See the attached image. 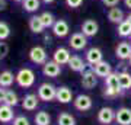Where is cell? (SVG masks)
Returning a JSON list of instances; mask_svg holds the SVG:
<instances>
[{
	"mask_svg": "<svg viewBox=\"0 0 131 125\" xmlns=\"http://www.w3.org/2000/svg\"><path fill=\"white\" fill-rule=\"evenodd\" d=\"M16 83L20 86V87L28 89L31 86H34L35 83V73H34L31 69H20L16 74Z\"/></svg>",
	"mask_w": 131,
	"mask_h": 125,
	"instance_id": "1",
	"label": "cell"
},
{
	"mask_svg": "<svg viewBox=\"0 0 131 125\" xmlns=\"http://www.w3.org/2000/svg\"><path fill=\"white\" fill-rule=\"evenodd\" d=\"M38 96L44 102H51L57 96V87L51 83H42L38 87Z\"/></svg>",
	"mask_w": 131,
	"mask_h": 125,
	"instance_id": "2",
	"label": "cell"
},
{
	"mask_svg": "<svg viewBox=\"0 0 131 125\" xmlns=\"http://www.w3.org/2000/svg\"><path fill=\"white\" fill-rule=\"evenodd\" d=\"M29 60L32 61L34 64L44 65L47 63V51H45V48L41 45L32 47L31 51H29Z\"/></svg>",
	"mask_w": 131,
	"mask_h": 125,
	"instance_id": "3",
	"label": "cell"
},
{
	"mask_svg": "<svg viewBox=\"0 0 131 125\" xmlns=\"http://www.w3.org/2000/svg\"><path fill=\"white\" fill-rule=\"evenodd\" d=\"M80 82H82V86L84 89H93L98 84V76L93 71L92 65H90V69H86L84 71H82V80Z\"/></svg>",
	"mask_w": 131,
	"mask_h": 125,
	"instance_id": "4",
	"label": "cell"
},
{
	"mask_svg": "<svg viewBox=\"0 0 131 125\" xmlns=\"http://www.w3.org/2000/svg\"><path fill=\"white\" fill-rule=\"evenodd\" d=\"M69 45H70L73 50H76V51H80V50H83L84 47L88 45V37H86L83 32L71 33L70 41H69Z\"/></svg>",
	"mask_w": 131,
	"mask_h": 125,
	"instance_id": "5",
	"label": "cell"
},
{
	"mask_svg": "<svg viewBox=\"0 0 131 125\" xmlns=\"http://www.w3.org/2000/svg\"><path fill=\"white\" fill-rule=\"evenodd\" d=\"M42 73H44V76H47V77H51V79H56V77H58L61 73V67L58 63H56V61H47L45 64L42 65Z\"/></svg>",
	"mask_w": 131,
	"mask_h": 125,
	"instance_id": "6",
	"label": "cell"
},
{
	"mask_svg": "<svg viewBox=\"0 0 131 125\" xmlns=\"http://www.w3.org/2000/svg\"><path fill=\"white\" fill-rule=\"evenodd\" d=\"M52 33L56 35L57 38H66L70 32V26H69V23L66 22L64 19H58L56 20V23L52 25Z\"/></svg>",
	"mask_w": 131,
	"mask_h": 125,
	"instance_id": "7",
	"label": "cell"
},
{
	"mask_svg": "<svg viewBox=\"0 0 131 125\" xmlns=\"http://www.w3.org/2000/svg\"><path fill=\"white\" fill-rule=\"evenodd\" d=\"M70 57H71L70 50L69 48H64V47H60V48H57L56 51H54L52 60L56 61V63H58L60 65H63V64H69Z\"/></svg>",
	"mask_w": 131,
	"mask_h": 125,
	"instance_id": "8",
	"label": "cell"
},
{
	"mask_svg": "<svg viewBox=\"0 0 131 125\" xmlns=\"http://www.w3.org/2000/svg\"><path fill=\"white\" fill-rule=\"evenodd\" d=\"M98 121L102 125H109L112 121H115V111L112 108H102L98 112Z\"/></svg>",
	"mask_w": 131,
	"mask_h": 125,
	"instance_id": "9",
	"label": "cell"
},
{
	"mask_svg": "<svg viewBox=\"0 0 131 125\" xmlns=\"http://www.w3.org/2000/svg\"><path fill=\"white\" fill-rule=\"evenodd\" d=\"M73 103H74L76 109H77V111H82V112L89 111L90 108H92V99H90V96H88V95H79V96H76Z\"/></svg>",
	"mask_w": 131,
	"mask_h": 125,
	"instance_id": "10",
	"label": "cell"
},
{
	"mask_svg": "<svg viewBox=\"0 0 131 125\" xmlns=\"http://www.w3.org/2000/svg\"><path fill=\"white\" fill-rule=\"evenodd\" d=\"M98 31H99V25H98L96 20H93V19H86V20L82 23V32H83L88 38L95 37V35L98 33Z\"/></svg>",
	"mask_w": 131,
	"mask_h": 125,
	"instance_id": "11",
	"label": "cell"
},
{
	"mask_svg": "<svg viewBox=\"0 0 131 125\" xmlns=\"http://www.w3.org/2000/svg\"><path fill=\"white\" fill-rule=\"evenodd\" d=\"M115 55L119 58V60H130L131 57V44L127 41L119 42L115 48Z\"/></svg>",
	"mask_w": 131,
	"mask_h": 125,
	"instance_id": "12",
	"label": "cell"
},
{
	"mask_svg": "<svg viewBox=\"0 0 131 125\" xmlns=\"http://www.w3.org/2000/svg\"><path fill=\"white\" fill-rule=\"evenodd\" d=\"M115 121L119 125H131V109L130 108H119L115 112Z\"/></svg>",
	"mask_w": 131,
	"mask_h": 125,
	"instance_id": "13",
	"label": "cell"
},
{
	"mask_svg": "<svg viewBox=\"0 0 131 125\" xmlns=\"http://www.w3.org/2000/svg\"><path fill=\"white\" fill-rule=\"evenodd\" d=\"M39 103V96L35 93H28L25 95L24 100H22V108L25 111H35Z\"/></svg>",
	"mask_w": 131,
	"mask_h": 125,
	"instance_id": "14",
	"label": "cell"
},
{
	"mask_svg": "<svg viewBox=\"0 0 131 125\" xmlns=\"http://www.w3.org/2000/svg\"><path fill=\"white\" fill-rule=\"evenodd\" d=\"M102 60H103V54L99 48H96V47H92V48H89V50L86 51V61H88V64L95 65Z\"/></svg>",
	"mask_w": 131,
	"mask_h": 125,
	"instance_id": "15",
	"label": "cell"
},
{
	"mask_svg": "<svg viewBox=\"0 0 131 125\" xmlns=\"http://www.w3.org/2000/svg\"><path fill=\"white\" fill-rule=\"evenodd\" d=\"M69 67H70L71 71H76V73H82L88 69L86 63L83 61V58L79 55H71L70 60H69Z\"/></svg>",
	"mask_w": 131,
	"mask_h": 125,
	"instance_id": "16",
	"label": "cell"
},
{
	"mask_svg": "<svg viewBox=\"0 0 131 125\" xmlns=\"http://www.w3.org/2000/svg\"><path fill=\"white\" fill-rule=\"evenodd\" d=\"M92 69H93V71L96 73V76L98 77H106L108 74H111L112 73V69H111V64L108 63V61H99L98 64H95L92 65Z\"/></svg>",
	"mask_w": 131,
	"mask_h": 125,
	"instance_id": "17",
	"label": "cell"
},
{
	"mask_svg": "<svg viewBox=\"0 0 131 125\" xmlns=\"http://www.w3.org/2000/svg\"><path fill=\"white\" fill-rule=\"evenodd\" d=\"M15 112L13 106H9L6 103L0 105V122H12L15 119Z\"/></svg>",
	"mask_w": 131,
	"mask_h": 125,
	"instance_id": "18",
	"label": "cell"
},
{
	"mask_svg": "<svg viewBox=\"0 0 131 125\" xmlns=\"http://www.w3.org/2000/svg\"><path fill=\"white\" fill-rule=\"evenodd\" d=\"M56 99L58 100L60 103H69L73 100V93L69 87H66V86H61V87L57 89V96Z\"/></svg>",
	"mask_w": 131,
	"mask_h": 125,
	"instance_id": "19",
	"label": "cell"
},
{
	"mask_svg": "<svg viewBox=\"0 0 131 125\" xmlns=\"http://www.w3.org/2000/svg\"><path fill=\"white\" fill-rule=\"evenodd\" d=\"M13 82H16V76L9 70H5L0 73V87H10Z\"/></svg>",
	"mask_w": 131,
	"mask_h": 125,
	"instance_id": "20",
	"label": "cell"
},
{
	"mask_svg": "<svg viewBox=\"0 0 131 125\" xmlns=\"http://www.w3.org/2000/svg\"><path fill=\"white\" fill-rule=\"evenodd\" d=\"M108 19H109V22L112 23H121L122 20H125L124 19V12H122L119 7H111V9L108 10Z\"/></svg>",
	"mask_w": 131,
	"mask_h": 125,
	"instance_id": "21",
	"label": "cell"
},
{
	"mask_svg": "<svg viewBox=\"0 0 131 125\" xmlns=\"http://www.w3.org/2000/svg\"><path fill=\"white\" fill-rule=\"evenodd\" d=\"M29 29H31L34 33H42L44 32L45 26H44V23H42L39 16H31V18H29Z\"/></svg>",
	"mask_w": 131,
	"mask_h": 125,
	"instance_id": "22",
	"label": "cell"
},
{
	"mask_svg": "<svg viewBox=\"0 0 131 125\" xmlns=\"http://www.w3.org/2000/svg\"><path fill=\"white\" fill-rule=\"evenodd\" d=\"M118 79H119V86H121L122 90H130L131 89V74L128 71L118 73Z\"/></svg>",
	"mask_w": 131,
	"mask_h": 125,
	"instance_id": "23",
	"label": "cell"
},
{
	"mask_svg": "<svg viewBox=\"0 0 131 125\" xmlns=\"http://www.w3.org/2000/svg\"><path fill=\"white\" fill-rule=\"evenodd\" d=\"M34 121H35V125H50L51 124V116H50L48 112L39 111V112H37Z\"/></svg>",
	"mask_w": 131,
	"mask_h": 125,
	"instance_id": "24",
	"label": "cell"
},
{
	"mask_svg": "<svg viewBox=\"0 0 131 125\" xmlns=\"http://www.w3.org/2000/svg\"><path fill=\"white\" fill-rule=\"evenodd\" d=\"M105 86L106 87H111V89H121V86H119V79H118V73L108 74L106 77H105Z\"/></svg>",
	"mask_w": 131,
	"mask_h": 125,
	"instance_id": "25",
	"label": "cell"
},
{
	"mask_svg": "<svg viewBox=\"0 0 131 125\" xmlns=\"http://www.w3.org/2000/svg\"><path fill=\"white\" fill-rule=\"evenodd\" d=\"M39 6H41V0H22V7L29 13L37 12L39 9Z\"/></svg>",
	"mask_w": 131,
	"mask_h": 125,
	"instance_id": "26",
	"label": "cell"
},
{
	"mask_svg": "<svg viewBox=\"0 0 131 125\" xmlns=\"http://www.w3.org/2000/svg\"><path fill=\"white\" fill-rule=\"evenodd\" d=\"M57 124L58 125H76L74 116L67 113V112H61L58 118H57Z\"/></svg>",
	"mask_w": 131,
	"mask_h": 125,
	"instance_id": "27",
	"label": "cell"
},
{
	"mask_svg": "<svg viewBox=\"0 0 131 125\" xmlns=\"http://www.w3.org/2000/svg\"><path fill=\"white\" fill-rule=\"evenodd\" d=\"M117 32L121 38H127V37H131V25L127 20H122L121 23H118V28H117Z\"/></svg>",
	"mask_w": 131,
	"mask_h": 125,
	"instance_id": "28",
	"label": "cell"
},
{
	"mask_svg": "<svg viewBox=\"0 0 131 125\" xmlns=\"http://www.w3.org/2000/svg\"><path fill=\"white\" fill-rule=\"evenodd\" d=\"M39 18H41V20H42V23H44L45 28H52V25L56 23L54 15L50 13V12H42V13L39 15Z\"/></svg>",
	"mask_w": 131,
	"mask_h": 125,
	"instance_id": "29",
	"label": "cell"
},
{
	"mask_svg": "<svg viewBox=\"0 0 131 125\" xmlns=\"http://www.w3.org/2000/svg\"><path fill=\"white\" fill-rule=\"evenodd\" d=\"M6 105L9 106H16L19 103V99H18V95L13 92V90H6V96H5V102Z\"/></svg>",
	"mask_w": 131,
	"mask_h": 125,
	"instance_id": "30",
	"label": "cell"
},
{
	"mask_svg": "<svg viewBox=\"0 0 131 125\" xmlns=\"http://www.w3.org/2000/svg\"><path fill=\"white\" fill-rule=\"evenodd\" d=\"M10 37V26L5 20H0V41H5Z\"/></svg>",
	"mask_w": 131,
	"mask_h": 125,
	"instance_id": "31",
	"label": "cell"
},
{
	"mask_svg": "<svg viewBox=\"0 0 131 125\" xmlns=\"http://www.w3.org/2000/svg\"><path fill=\"white\" fill-rule=\"evenodd\" d=\"M103 95L106 97H117L121 95V89H111V87H105Z\"/></svg>",
	"mask_w": 131,
	"mask_h": 125,
	"instance_id": "32",
	"label": "cell"
},
{
	"mask_svg": "<svg viewBox=\"0 0 131 125\" xmlns=\"http://www.w3.org/2000/svg\"><path fill=\"white\" fill-rule=\"evenodd\" d=\"M13 125H29V119L25 118L24 115L16 116V118L13 119Z\"/></svg>",
	"mask_w": 131,
	"mask_h": 125,
	"instance_id": "33",
	"label": "cell"
},
{
	"mask_svg": "<svg viewBox=\"0 0 131 125\" xmlns=\"http://www.w3.org/2000/svg\"><path fill=\"white\" fill-rule=\"evenodd\" d=\"M7 52H9V47H7V44L0 41V60H3V58L7 55Z\"/></svg>",
	"mask_w": 131,
	"mask_h": 125,
	"instance_id": "34",
	"label": "cell"
},
{
	"mask_svg": "<svg viewBox=\"0 0 131 125\" xmlns=\"http://www.w3.org/2000/svg\"><path fill=\"white\" fill-rule=\"evenodd\" d=\"M82 3H83V0H66V5L69 6V7H71V9H77V7H80Z\"/></svg>",
	"mask_w": 131,
	"mask_h": 125,
	"instance_id": "35",
	"label": "cell"
},
{
	"mask_svg": "<svg viewBox=\"0 0 131 125\" xmlns=\"http://www.w3.org/2000/svg\"><path fill=\"white\" fill-rule=\"evenodd\" d=\"M102 3L106 7H115V6H118L119 0H102Z\"/></svg>",
	"mask_w": 131,
	"mask_h": 125,
	"instance_id": "36",
	"label": "cell"
},
{
	"mask_svg": "<svg viewBox=\"0 0 131 125\" xmlns=\"http://www.w3.org/2000/svg\"><path fill=\"white\" fill-rule=\"evenodd\" d=\"M5 96H6V89L0 87V103L5 102Z\"/></svg>",
	"mask_w": 131,
	"mask_h": 125,
	"instance_id": "37",
	"label": "cell"
},
{
	"mask_svg": "<svg viewBox=\"0 0 131 125\" xmlns=\"http://www.w3.org/2000/svg\"><path fill=\"white\" fill-rule=\"evenodd\" d=\"M7 7V3H6V0H0V12L2 10H5Z\"/></svg>",
	"mask_w": 131,
	"mask_h": 125,
	"instance_id": "38",
	"label": "cell"
},
{
	"mask_svg": "<svg viewBox=\"0 0 131 125\" xmlns=\"http://www.w3.org/2000/svg\"><path fill=\"white\" fill-rule=\"evenodd\" d=\"M124 5H125L128 9H131V0H124Z\"/></svg>",
	"mask_w": 131,
	"mask_h": 125,
	"instance_id": "39",
	"label": "cell"
},
{
	"mask_svg": "<svg viewBox=\"0 0 131 125\" xmlns=\"http://www.w3.org/2000/svg\"><path fill=\"white\" fill-rule=\"evenodd\" d=\"M42 2H44V3H47V5H51V3L56 2V0H42Z\"/></svg>",
	"mask_w": 131,
	"mask_h": 125,
	"instance_id": "40",
	"label": "cell"
},
{
	"mask_svg": "<svg viewBox=\"0 0 131 125\" xmlns=\"http://www.w3.org/2000/svg\"><path fill=\"white\" fill-rule=\"evenodd\" d=\"M125 20H127V22H128V23L131 25V13H128V16L125 18Z\"/></svg>",
	"mask_w": 131,
	"mask_h": 125,
	"instance_id": "41",
	"label": "cell"
},
{
	"mask_svg": "<svg viewBox=\"0 0 131 125\" xmlns=\"http://www.w3.org/2000/svg\"><path fill=\"white\" fill-rule=\"evenodd\" d=\"M13 2H18V3H19V2H20V3H22V0H13Z\"/></svg>",
	"mask_w": 131,
	"mask_h": 125,
	"instance_id": "42",
	"label": "cell"
},
{
	"mask_svg": "<svg viewBox=\"0 0 131 125\" xmlns=\"http://www.w3.org/2000/svg\"><path fill=\"white\" fill-rule=\"evenodd\" d=\"M130 65H131V57H130Z\"/></svg>",
	"mask_w": 131,
	"mask_h": 125,
	"instance_id": "43",
	"label": "cell"
}]
</instances>
